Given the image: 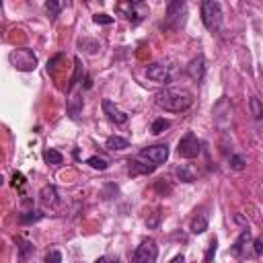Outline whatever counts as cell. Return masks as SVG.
I'll return each instance as SVG.
<instances>
[{
  "mask_svg": "<svg viewBox=\"0 0 263 263\" xmlns=\"http://www.w3.org/2000/svg\"><path fill=\"white\" fill-rule=\"evenodd\" d=\"M158 247L154 238H144L132 253V263H156Z\"/></svg>",
  "mask_w": 263,
  "mask_h": 263,
  "instance_id": "obj_4",
  "label": "cell"
},
{
  "mask_svg": "<svg viewBox=\"0 0 263 263\" xmlns=\"http://www.w3.org/2000/svg\"><path fill=\"white\" fill-rule=\"evenodd\" d=\"M109 263H119V261L117 259H109Z\"/></svg>",
  "mask_w": 263,
  "mask_h": 263,
  "instance_id": "obj_35",
  "label": "cell"
},
{
  "mask_svg": "<svg viewBox=\"0 0 263 263\" xmlns=\"http://www.w3.org/2000/svg\"><path fill=\"white\" fill-rule=\"evenodd\" d=\"M78 45H80V47H90V53H95V51L99 49V43H97V41H86V39H84V41H80Z\"/></svg>",
  "mask_w": 263,
  "mask_h": 263,
  "instance_id": "obj_31",
  "label": "cell"
},
{
  "mask_svg": "<svg viewBox=\"0 0 263 263\" xmlns=\"http://www.w3.org/2000/svg\"><path fill=\"white\" fill-rule=\"evenodd\" d=\"M86 164H90L92 168H99V171H105V168L109 166V162H107L105 158H101V156H90V158L86 160Z\"/></svg>",
  "mask_w": 263,
  "mask_h": 263,
  "instance_id": "obj_25",
  "label": "cell"
},
{
  "mask_svg": "<svg viewBox=\"0 0 263 263\" xmlns=\"http://www.w3.org/2000/svg\"><path fill=\"white\" fill-rule=\"evenodd\" d=\"M201 152V142L195 138V134L187 132L181 140H179V146H177V154L181 158H195L197 154Z\"/></svg>",
  "mask_w": 263,
  "mask_h": 263,
  "instance_id": "obj_7",
  "label": "cell"
},
{
  "mask_svg": "<svg viewBox=\"0 0 263 263\" xmlns=\"http://www.w3.org/2000/svg\"><path fill=\"white\" fill-rule=\"evenodd\" d=\"M39 201L45 205V208H53L58 205V189L53 185H45L41 191H39Z\"/></svg>",
  "mask_w": 263,
  "mask_h": 263,
  "instance_id": "obj_14",
  "label": "cell"
},
{
  "mask_svg": "<svg viewBox=\"0 0 263 263\" xmlns=\"http://www.w3.org/2000/svg\"><path fill=\"white\" fill-rule=\"evenodd\" d=\"M45 263H62V253L60 251H49L45 257Z\"/></svg>",
  "mask_w": 263,
  "mask_h": 263,
  "instance_id": "obj_29",
  "label": "cell"
},
{
  "mask_svg": "<svg viewBox=\"0 0 263 263\" xmlns=\"http://www.w3.org/2000/svg\"><path fill=\"white\" fill-rule=\"evenodd\" d=\"M103 111H105V115L109 117V121H113V123H117V125H123V123H127V115L115 105V103H111L109 99H105L103 101Z\"/></svg>",
  "mask_w": 263,
  "mask_h": 263,
  "instance_id": "obj_11",
  "label": "cell"
},
{
  "mask_svg": "<svg viewBox=\"0 0 263 263\" xmlns=\"http://www.w3.org/2000/svg\"><path fill=\"white\" fill-rule=\"evenodd\" d=\"M64 8V2H55V0H49V2H45V10H47V14H49V18L51 21H55V16L60 14V10Z\"/></svg>",
  "mask_w": 263,
  "mask_h": 263,
  "instance_id": "obj_22",
  "label": "cell"
},
{
  "mask_svg": "<svg viewBox=\"0 0 263 263\" xmlns=\"http://www.w3.org/2000/svg\"><path fill=\"white\" fill-rule=\"evenodd\" d=\"M177 177L181 179V181H185V183H193L195 181V173L187 166V164H181V166H177Z\"/></svg>",
  "mask_w": 263,
  "mask_h": 263,
  "instance_id": "obj_21",
  "label": "cell"
},
{
  "mask_svg": "<svg viewBox=\"0 0 263 263\" xmlns=\"http://www.w3.org/2000/svg\"><path fill=\"white\" fill-rule=\"evenodd\" d=\"M45 218V214L43 212H39V210H31V212H27V214H21L18 216V220H21V224H35V222H39V220H43Z\"/></svg>",
  "mask_w": 263,
  "mask_h": 263,
  "instance_id": "obj_20",
  "label": "cell"
},
{
  "mask_svg": "<svg viewBox=\"0 0 263 263\" xmlns=\"http://www.w3.org/2000/svg\"><path fill=\"white\" fill-rule=\"evenodd\" d=\"M189 230H191L193 234H201V232H205V230H208V216H205V214H197V216H193V220H191V224H189Z\"/></svg>",
  "mask_w": 263,
  "mask_h": 263,
  "instance_id": "obj_17",
  "label": "cell"
},
{
  "mask_svg": "<svg viewBox=\"0 0 263 263\" xmlns=\"http://www.w3.org/2000/svg\"><path fill=\"white\" fill-rule=\"evenodd\" d=\"M138 158H142V160H148V162H152V164H162L166 158H168V146L166 144H154V146H148V148H144L140 154H138Z\"/></svg>",
  "mask_w": 263,
  "mask_h": 263,
  "instance_id": "obj_8",
  "label": "cell"
},
{
  "mask_svg": "<svg viewBox=\"0 0 263 263\" xmlns=\"http://www.w3.org/2000/svg\"><path fill=\"white\" fill-rule=\"evenodd\" d=\"M249 240H251V230H249V226H245L242 230H240V234H238V238L232 242V247H230V253L234 255V257H242V253H245V249H247V245H249Z\"/></svg>",
  "mask_w": 263,
  "mask_h": 263,
  "instance_id": "obj_13",
  "label": "cell"
},
{
  "mask_svg": "<svg viewBox=\"0 0 263 263\" xmlns=\"http://www.w3.org/2000/svg\"><path fill=\"white\" fill-rule=\"evenodd\" d=\"M95 263H109V257H99Z\"/></svg>",
  "mask_w": 263,
  "mask_h": 263,
  "instance_id": "obj_34",
  "label": "cell"
},
{
  "mask_svg": "<svg viewBox=\"0 0 263 263\" xmlns=\"http://www.w3.org/2000/svg\"><path fill=\"white\" fill-rule=\"evenodd\" d=\"M43 160L47 162V164H62L64 162V156L58 152V150H53V148H47V150H43Z\"/></svg>",
  "mask_w": 263,
  "mask_h": 263,
  "instance_id": "obj_19",
  "label": "cell"
},
{
  "mask_svg": "<svg viewBox=\"0 0 263 263\" xmlns=\"http://www.w3.org/2000/svg\"><path fill=\"white\" fill-rule=\"evenodd\" d=\"M154 103L164 109V111H173V113H181V111H187L193 103L191 95L187 90H175V88H166V90H160L156 97H154Z\"/></svg>",
  "mask_w": 263,
  "mask_h": 263,
  "instance_id": "obj_1",
  "label": "cell"
},
{
  "mask_svg": "<svg viewBox=\"0 0 263 263\" xmlns=\"http://www.w3.org/2000/svg\"><path fill=\"white\" fill-rule=\"evenodd\" d=\"M92 21H95L97 25H111V23H113V16H109V14H103V12H101V14H95V16H92Z\"/></svg>",
  "mask_w": 263,
  "mask_h": 263,
  "instance_id": "obj_28",
  "label": "cell"
},
{
  "mask_svg": "<svg viewBox=\"0 0 263 263\" xmlns=\"http://www.w3.org/2000/svg\"><path fill=\"white\" fill-rule=\"evenodd\" d=\"M12 185H14V187H18V189H21V187H23V185H25V175H23V173H18V171H16V173H14V175H12Z\"/></svg>",
  "mask_w": 263,
  "mask_h": 263,
  "instance_id": "obj_30",
  "label": "cell"
},
{
  "mask_svg": "<svg viewBox=\"0 0 263 263\" xmlns=\"http://www.w3.org/2000/svg\"><path fill=\"white\" fill-rule=\"evenodd\" d=\"M14 242H16V249H18V259H21V263H25V261L35 253V247H33L31 240H27V238H23V236H16Z\"/></svg>",
  "mask_w": 263,
  "mask_h": 263,
  "instance_id": "obj_15",
  "label": "cell"
},
{
  "mask_svg": "<svg viewBox=\"0 0 263 263\" xmlns=\"http://www.w3.org/2000/svg\"><path fill=\"white\" fill-rule=\"evenodd\" d=\"M249 107H251V115H253V119L257 121V125L263 127V103H261L257 97H251Z\"/></svg>",
  "mask_w": 263,
  "mask_h": 263,
  "instance_id": "obj_16",
  "label": "cell"
},
{
  "mask_svg": "<svg viewBox=\"0 0 263 263\" xmlns=\"http://www.w3.org/2000/svg\"><path fill=\"white\" fill-rule=\"evenodd\" d=\"M183 261H185V259H183V255H177V257H175L171 263H183Z\"/></svg>",
  "mask_w": 263,
  "mask_h": 263,
  "instance_id": "obj_33",
  "label": "cell"
},
{
  "mask_svg": "<svg viewBox=\"0 0 263 263\" xmlns=\"http://www.w3.org/2000/svg\"><path fill=\"white\" fill-rule=\"evenodd\" d=\"M168 125H171V121H168V119H164V117H160V119H156V121L152 123V134H154V136H158V134H162Z\"/></svg>",
  "mask_w": 263,
  "mask_h": 263,
  "instance_id": "obj_24",
  "label": "cell"
},
{
  "mask_svg": "<svg viewBox=\"0 0 263 263\" xmlns=\"http://www.w3.org/2000/svg\"><path fill=\"white\" fill-rule=\"evenodd\" d=\"M156 171V164L152 162H142V158H134V160H127V173L132 177H138V175H150Z\"/></svg>",
  "mask_w": 263,
  "mask_h": 263,
  "instance_id": "obj_12",
  "label": "cell"
},
{
  "mask_svg": "<svg viewBox=\"0 0 263 263\" xmlns=\"http://www.w3.org/2000/svg\"><path fill=\"white\" fill-rule=\"evenodd\" d=\"M185 16H187V4H185L183 0H173V2H168V6H166V16H164L168 29H179V27L183 25Z\"/></svg>",
  "mask_w": 263,
  "mask_h": 263,
  "instance_id": "obj_5",
  "label": "cell"
},
{
  "mask_svg": "<svg viewBox=\"0 0 263 263\" xmlns=\"http://www.w3.org/2000/svg\"><path fill=\"white\" fill-rule=\"evenodd\" d=\"M230 166H232L234 171H242V168H245V158H242L240 154H232V156H230Z\"/></svg>",
  "mask_w": 263,
  "mask_h": 263,
  "instance_id": "obj_26",
  "label": "cell"
},
{
  "mask_svg": "<svg viewBox=\"0 0 263 263\" xmlns=\"http://www.w3.org/2000/svg\"><path fill=\"white\" fill-rule=\"evenodd\" d=\"M117 10L123 12V16L132 23V25H138L144 21V16L148 14V6L144 2H121L117 4Z\"/></svg>",
  "mask_w": 263,
  "mask_h": 263,
  "instance_id": "obj_6",
  "label": "cell"
},
{
  "mask_svg": "<svg viewBox=\"0 0 263 263\" xmlns=\"http://www.w3.org/2000/svg\"><path fill=\"white\" fill-rule=\"evenodd\" d=\"M205 72H208L205 58H203V53H197V55L189 62V66H187V74H189L191 80H195V82H203Z\"/></svg>",
  "mask_w": 263,
  "mask_h": 263,
  "instance_id": "obj_10",
  "label": "cell"
},
{
  "mask_svg": "<svg viewBox=\"0 0 263 263\" xmlns=\"http://www.w3.org/2000/svg\"><path fill=\"white\" fill-rule=\"evenodd\" d=\"M146 76L152 80V82H158V84H168L173 80V72L168 66L164 64H150L146 68Z\"/></svg>",
  "mask_w": 263,
  "mask_h": 263,
  "instance_id": "obj_9",
  "label": "cell"
},
{
  "mask_svg": "<svg viewBox=\"0 0 263 263\" xmlns=\"http://www.w3.org/2000/svg\"><path fill=\"white\" fill-rule=\"evenodd\" d=\"M216 251H218V238L214 236L205 249V255H203V263H214V257H216Z\"/></svg>",
  "mask_w": 263,
  "mask_h": 263,
  "instance_id": "obj_23",
  "label": "cell"
},
{
  "mask_svg": "<svg viewBox=\"0 0 263 263\" xmlns=\"http://www.w3.org/2000/svg\"><path fill=\"white\" fill-rule=\"evenodd\" d=\"M8 62L18 70V72H33L37 68V55L29 47H18L8 53Z\"/></svg>",
  "mask_w": 263,
  "mask_h": 263,
  "instance_id": "obj_3",
  "label": "cell"
},
{
  "mask_svg": "<svg viewBox=\"0 0 263 263\" xmlns=\"http://www.w3.org/2000/svg\"><path fill=\"white\" fill-rule=\"evenodd\" d=\"M105 146L109 150H125V148H129V140L127 138H121V136H109L107 142H105Z\"/></svg>",
  "mask_w": 263,
  "mask_h": 263,
  "instance_id": "obj_18",
  "label": "cell"
},
{
  "mask_svg": "<svg viewBox=\"0 0 263 263\" xmlns=\"http://www.w3.org/2000/svg\"><path fill=\"white\" fill-rule=\"evenodd\" d=\"M263 253V238H257L255 240V255H261Z\"/></svg>",
  "mask_w": 263,
  "mask_h": 263,
  "instance_id": "obj_32",
  "label": "cell"
},
{
  "mask_svg": "<svg viewBox=\"0 0 263 263\" xmlns=\"http://www.w3.org/2000/svg\"><path fill=\"white\" fill-rule=\"evenodd\" d=\"M160 218H162V214H160V210H156L150 218H146V226H148V228H156V226L160 224Z\"/></svg>",
  "mask_w": 263,
  "mask_h": 263,
  "instance_id": "obj_27",
  "label": "cell"
},
{
  "mask_svg": "<svg viewBox=\"0 0 263 263\" xmlns=\"http://www.w3.org/2000/svg\"><path fill=\"white\" fill-rule=\"evenodd\" d=\"M201 21H203V25H205L208 31L218 33L222 29V21H224L222 4L220 2H214V0L201 2Z\"/></svg>",
  "mask_w": 263,
  "mask_h": 263,
  "instance_id": "obj_2",
  "label": "cell"
}]
</instances>
